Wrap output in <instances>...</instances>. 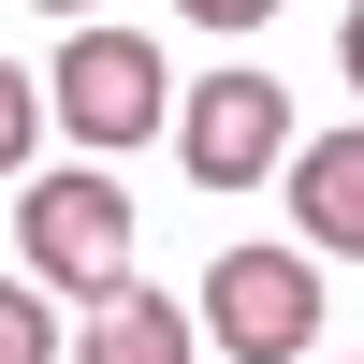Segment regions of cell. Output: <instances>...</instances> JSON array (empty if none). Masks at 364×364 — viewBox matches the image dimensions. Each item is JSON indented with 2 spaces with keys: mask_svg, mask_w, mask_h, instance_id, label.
I'll list each match as a JSON object with an SVG mask.
<instances>
[{
  "mask_svg": "<svg viewBox=\"0 0 364 364\" xmlns=\"http://www.w3.org/2000/svg\"><path fill=\"white\" fill-rule=\"evenodd\" d=\"M277 190H291V233H306L321 262H364V117L350 132H306L277 161Z\"/></svg>",
  "mask_w": 364,
  "mask_h": 364,
  "instance_id": "5",
  "label": "cell"
},
{
  "mask_svg": "<svg viewBox=\"0 0 364 364\" xmlns=\"http://www.w3.org/2000/svg\"><path fill=\"white\" fill-rule=\"evenodd\" d=\"M336 58H350V87H364V0H350V15H336Z\"/></svg>",
  "mask_w": 364,
  "mask_h": 364,
  "instance_id": "10",
  "label": "cell"
},
{
  "mask_svg": "<svg viewBox=\"0 0 364 364\" xmlns=\"http://www.w3.org/2000/svg\"><path fill=\"white\" fill-rule=\"evenodd\" d=\"M29 146H44V73L0 58V175H29Z\"/></svg>",
  "mask_w": 364,
  "mask_h": 364,
  "instance_id": "8",
  "label": "cell"
},
{
  "mask_svg": "<svg viewBox=\"0 0 364 364\" xmlns=\"http://www.w3.org/2000/svg\"><path fill=\"white\" fill-rule=\"evenodd\" d=\"M44 15H87V0H44Z\"/></svg>",
  "mask_w": 364,
  "mask_h": 364,
  "instance_id": "11",
  "label": "cell"
},
{
  "mask_svg": "<svg viewBox=\"0 0 364 364\" xmlns=\"http://www.w3.org/2000/svg\"><path fill=\"white\" fill-rule=\"evenodd\" d=\"M15 248L44 291H73V306H102L117 277H132V190H117L102 161L73 175H15Z\"/></svg>",
  "mask_w": 364,
  "mask_h": 364,
  "instance_id": "1",
  "label": "cell"
},
{
  "mask_svg": "<svg viewBox=\"0 0 364 364\" xmlns=\"http://www.w3.org/2000/svg\"><path fill=\"white\" fill-rule=\"evenodd\" d=\"M175 15H190V29H262L277 0H175Z\"/></svg>",
  "mask_w": 364,
  "mask_h": 364,
  "instance_id": "9",
  "label": "cell"
},
{
  "mask_svg": "<svg viewBox=\"0 0 364 364\" xmlns=\"http://www.w3.org/2000/svg\"><path fill=\"white\" fill-rule=\"evenodd\" d=\"M44 117L87 146V161H117V146H146L175 117V73H161V44L146 29H73L58 44V73H44Z\"/></svg>",
  "mask_w": 364,
  "mask_h": 364,
  "instance_id": "3",
  "label": "cell"
},
{
  "mask_svg": "<svg viewBox=\"0 0 364 364\" xmlns=\"http://www.w3.org/2000/svg\"><path fill=\"white\" fill-rule=\"evenodd\" d=\"M0 364H58V291L44 277H0Z\"/></svg>",
  "mask_w": 364,
  "mask_h": 364,
  "instance_id": "7",
  "label": "cell"
},
{
  "mask_svg": "<svg viewBox=\"0 0 364 364\" xmlns=\"http://www.w3.org/2000/svg\"><path fill=\"white\" fill-rule=\"evenodd\" d=\"M204 336L233 364H321V248H219L204 262Z\"/></svg>",
  "mask_w": 364,
  "mask_h": 364,
  "instance_id": "2",
  "label": "cell"
},
{
  "mask_svg": "<svg viewBox=\"0 0 364 364\" xmlns=\"http://www.w3.org/2000/svg\"><path fill=\"white\" fill-rule=\"evenodd\" d=\"M204 350V321L175 306V291H146V277H117L102 306L73 321V364H190Z\"/></svg>",
  "mask_w": 364,
  "mask_h": 364,
  "instance_id": "6",
  "label": "cell"
},
{
  "mask_svg": "<svg viewBox=\"0 0 364 364\" xmlns=\"http://www.w3.org/2000/svg\"><path fill=\"white\" fill-rule=\"evenodd\" d=\"M291 87L277 73H248V58H233V73H204V87H175V161H190V190H262V175L291 161Z\"/></svg>",
  "mask_w": 364,
  "mask_h": 364,
  "instance_id": "4",
  "label": "cell"
}]
</instances>
